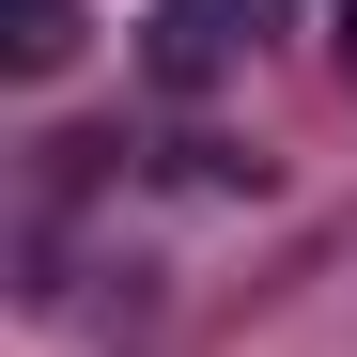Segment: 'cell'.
Masks as SVG:
<instances>
[{
	"instance_id": "7a4b0ae2",
	"label": "cell",
	"mask_w": 357,
	"mask_h": 357,
	"mask_svg": "<svg viewBox=\"0 0 357 357\" xmlns=\"http://www.w3.org/2000/svg\"><path fill=\"white\" fill-rule=\"evenodd\" d=\"M0 63H16V78H63L78 63V0H0Z\"/></svg>"
},
{
	"instance_id": "3957f363",
	"label": "cell",
	"mask_w": 357,
	"mask_h": 357,
	"mask_svg": "<svg viewBox=\"0 0 357 357\" xmlns=\"http://www.w3.org/2000/svg\"><path fill=\"white\" fill-rule=\"evenodd\" d=\"M342 63H357V16H342Z\"/></svg>"
},
{
	"instance_id": "6da1fadb",
	"label": "cell",
	"mask_w": 357,
	"mask_h": 357,
	"mask_svg": "<svg viewBox=\"0 0 357 357\" xmlns=\"http://www.w3.org/2000/svg\"><path fill=\"white\" fill-rule=\"evenodd\" d=\"M140 63H155V93H218V63H233V0H171V16L140 31Z\"/></svg>"
}]
</instances>
